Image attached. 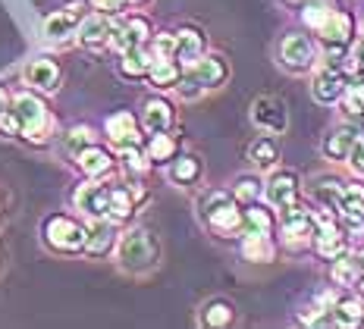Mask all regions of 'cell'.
Here are the masks:
<instances>
[{"label": "cell", "instance_id": "cell-1", "mask_svg": "<svg viewBox=\"0 0 364 329\" xmlns=\"http://www.w3.org/2000/svg\"><path fill=\"white\" fill-rule=\"evenodd\" d=\"M198 217L220 239H232V235L245 232V204L226 188L204 191L198 198Z\"/></svg>", "mask_w": 364, "mask_h": 329}, {"label": "cell", "instance_id": "cell-2", "mask_svg": "<svg viewBox=\"0 0 364 329\" xmlns=\"http://www.w3.org/2000/svg\"><path fill=\"white\" fill-rule=\"evenodd\" d=\"M117 260L126 273H148V270H154L157 260H161V244H157V239L145 226H135L119 235Z\"/></svg>", "mask_w": 364, "mask_h": 329}, {"label": "cell", "instance_id": "cell-3", "mask_svg": "<svg viewBox=\"0 0 364 329\" xmlns=\"http://www.w3.org/2000/svg\"><path fill=\"white\" fill-rule=\"evenodd\" d=\"M10 110L16 113V119H19V126H22V139H26V141L44 144V141L50 139V132H54V119L48 117V107H44L41 97L22 91L16 101H13Z\"/></svg>", "mask_w": 364, "mask_h": 329}, {"label": "cell", "instance_id": "cell-4", "mask_svg": "<svg viewBox=\"0 0 364 329\" xmlns=\"http://www.w3.org/2000/svg\"><path fill=\"white\" fill-rule=\"evenodd\" d=\"M44 242L54 251H63V254H79L88 244V226H82L73 217L57 213V217L44 220Z\"/></svg>", "mask_w": 364, "mask_h": 329}, {"label": "cell", "instance_id": "cell-5", "mask_svg": "<svg viewBox=\"0 0 364 329\" xmlns=\"http://www.w3.org/2000/svg\"><path fill=\"white\" fill-rule=\"evenodd\" d=\"M277 60L283 70L289 72H308L317 66V60H321V53H317V44L311 35H301V32H289L279 41L277 48Z\"/></svg>", "mask_w": 364, "mask_h": 329}, {"label": "cell", "instance_id": "cell-6", "mask_svg": "<svg viewBox=\"0 0 364 329\" xmlns=\"http://www.w3.org/2000/svg\"><path fill=\"white\" fill-rule=\"evenodd\" d=\"M248 117H252L257 132H264V135H283L289 129V107H286V101L279 95L255 97Z\"/></svg>", "mask_w": 364, "mask_h": 329}, {"label": "cell", "instance_id": "cell-7", "mask_svg": "<svg viewBox=\"0 0 364 329\" xmlns=\"http://www.w3.org/2000/svg\"><path fill=\"white\" fill-rule=\"evenodd\" d=\"M279 232H283V242L289 244V248L311 244L317 235V213L301 207V204H292V207H286L283 217H279Z\"/></svg>", "mask_w": 364, "mask_h": 329}, {"label": "cell", "instance_id": "cell-8", "mask_svg": "<svg viewBox=\"0 0 364 329\" xmlns=\"http://www.w3.org/2000/svg\"><path fill=\"white\" fill-rule=\"evenodd\" d=\"M299 198H301V179H299V173H292V170H273L270 179L264 182V201H267L273 210L292 207V204H299Z\"/></svg>", "mask_w": 364, "mask_h": 329}, {"label": "cell", "instance_id": "cell-9", "mask_svg": "<svg viewBox=\"0 0 364 329\" xmlns=\"http://www.w3.org/2000/svg\"><path fill=\"white\" fill-rule=\"evenodd\" d=\"M346 88H348V79H346V70H339V66H321L314 72V79H311V97L323 107L343 101Z\"/></svg>", "mask_w": 364, "mask_h": 329}, {"label": "cell", "instance_id": "cell-10", "mask_svg": "<svg viewBox=\"0 0 364 329\" xmlns=\"http://www.w3.org/2000/svg\"><path fill=\"white\" fill-rule=\"evenodd\" d=\"M110 191L113 185H101V182H85V185L75 188L73 204L91 220H110Z\"/></svg>", "mask_w": 364, "mask_h": 329}, {"label": "cell", "instance_id": "cell-11", "mask_svg": "<svg viewBox=\"0 0 364 329\" xmlns=\"http://www.w3.org/2000/svg\"><path fill=\"white\" fill-rule=\"evenodd\" d=\"M358 139H361V129L355 126V122H343V126H336L333 132L323 135L321 154L327 157V160H333V163H346Z\"/></svg>", "mask_w": 364, "mask_h": 329}, {"label": "cell", "instance_id": "cell-12", "mask_svg": "<svg viewBox=\"0 0 364 329\" xmlns=\"http://www.w3.org/2000/svg\"><path fill=\"white\" fill-rule=\"evenodd\" d=\"M151 41V22L145 16H129V19H119L113 26V35H110V48L113 50H129V48H141V44Z\"/></svg>", "mask_w": 364, "mask_h": 329}, {"label": "cell", "instance_id": "cell-13", "mask_svg": "<svg viewBox=\"0 0 364 329\" xmlns=\"http://www.w3.org/2000/svg\"><path fill=\"white\" fill-rule=\"evenodd\" d=\"M104 129H107V139L113 148H129V144H141V119H135L129 110H119V113H110L107 122H104Z\"/></svg>", "mask_w": 364, "mask_h": 329}, {"label": "cell", "instance_id": "cell-14", "mask_svg": "<svg viewBox=\"0 0 364 329\" xmlns=\"http://www.w3.org/2000/svg\"><path fill=\"white\" fill-rule=\"evenodd\" d=\"M117 22L110 19V13H95V16H85L79 22V41L85 44L88 50H104L110 48V35Z\"/></svg>", "mask_w": 364, "mask_h": 329}, {"label": "cell", "instance_id": "cell-15", "mask_svg": "<svg viewBox=\"0 0 364 329\" xmlns=\"http://www.w3.org/2000/svg\"><path fill=\"white\" fill-rule=\"evenodd\" d=\"M317 38L323 44H339V48H348L355 41V16L346 10H333L330 19L317 28Z\"/></svg>", "mask_w": 364, "mask_h": 329}, {"label": "cell", "instance_id": "cell-16", "mask_svg": "<svg viewBox=\"0 0 364 329\" xmlns=\"http://www.w3.org/2000/svg\"><path fill=\"white\" fill-rule=\"evenodd\" d=\"M82 10H85L82 4H70L66 10L50 13V16L44 19V38H48V41H66V38H70L75 28H79Z\"/></svg>", "mask_w": 364, "mask_h": 329}, {"label": "cell", "instance_id": "cell-17", "mask_svg": "<svg viewBox=\"0 0 364 329\" xmlns=\"http://www.w3.org/2000/svg\"><path fill=\"white\" fill-rule=\"evenodd\" d=\"M188 72H192L195 79H198L201 85L210 91V88H220L226 79H230V63H226L220 53H204V57Z\"/></svg>", "mask_w": 364, "mask_h": 329}, {"label": "cell", "instance_id": "cell-18", "mask_svg": "<svg viewBox=\"0 0 364 329\" xmlns=\"http://www.w3.org/2000/svg\"><path fill=\"white\" fill-rule=\"evenodd\" d=\"M330 279H333V286H339V288H358V286H364V264H361V257L358 254L336 257V260H333V266H330Z\"/></svg>", "mask_w": 364, "mask_h": 329}, {"label": "cell", "instance_id": "cell-19", "mask_svg": "<svg viewBox=\"0 0 364 329\" xmlns=\"http://www.w3.org/2000/svg\"><path fill=\"white\" fill-rule=\"evenodd\" d=\"M170 126H173V104L164 101V97H148L141 104V129L148 135H154V132H166Z\"/></svg>", "mask_w": 364, "mask_h": 329}, {"label": "cell", "instance_id": "cell-20", "mask_svg": "<svg viewBox=\"0 0 364 329\" xmlns=\"http://www.w3.org/2000/svg\"><path fill=\"white\" fill-rule=\"evenodd\" d=\"M201 57H204V35L192 26H182L176 32V60L182 63V70H192Z\"/></svg>", "mask_w": 364, "mask_h": 329}, {"label": "cell", "instance_id": "cell-21", "mask_svg": "<svg viewBox=\"0 0 364 329\" xmlns=\"http://www.w3.org/2000/svg\"><path fill=\"white\" fill-rule=\"evenodd\" d=\"M343 195H346V182L336 179V176H321V179L311 182V198H314L317 207H327V210L339 213Z\"/></svg>", "mask_w": 364, "mask_h": 329}, {"label": "cell", "instance_id": "cell-22", "mask_svg": "<svg viewBox=\"0 0 364 329\" xmlns=\"http://www.w3.org/2000/svg\"><path fill=\"white\" fill-rule=\"evenodd\" d=\"M22 75H26V82L38 91H57L60 79H63V72H60V66L54 60H32Z\"/></svg>", "mask_w": 364, "mask_h": 329}, {"label": "cell", "instance_id": "cell-23", "mask_svg": "<svg viewBox=\"0 0 364 329\" xmlns=\"http://www.w3.org/2000/svg\"><path fill=\"white\" fill-rule=\"evenodd\" d=\"M151 66H154V53H151L148 44L129 48V50L119 53V72H123L126 79H148Z\"/></svg>", "mask_w": 364, "mask_h": 329}, {"label": "cell", "instance_id": "cell-24", "mask_svg": "<svg viewBox=\"0 0 364 329\" xmlns=\"http://www.w3.org/2000/svg\"><path fill=\"white\" fill-rule=\"evenodd\" d=\"M248 163H252L255 170H261V173L277 170V163H279L277 139H273V135H261V139H255L252 144H248Z\"/></svg>", "mask_w": 364, "mask_h": 329}, {"label": "cell", "instance_id": "cell-25", "mask_svg": "<svg viewBox=\"0 0 364 329\" xmlns=\"http://www.w3.org/2000/svg\"><path fill=\"white\" fill-rule=\"evenodd\" d=\"M242 257L252 264H270L277 257V244L267 232H242Z\"/></svg>", "mask_w": 364, "mask_h": 329}, {"label": "cell", "instance_id": "cell-26", "mask_svg": "<svg viewBox=\"0 0 364 329\" xmlns=\"http://www.w3.org/2000/svg\"><path fill=\"white\" fill-rule=\"evenodd\" d=\"M117 244V229H113V220H95L88 226V244H85V254L91 257H104L107 251Z\"/></svg>", "mask_w": 364, "mask_h": 329}, {"label": "cell", "instance_id": "cell-27", "mask_svg": "<svg viewBox=\"0 0 364 329\" xmlns=\"http://www.w3.org/2000/svg\"><path fill=\"white\" fill-rule=\"evenodd\" d=\"M166 176H170V182H176V185H195V182L204 176V166L195 154H179V157L170 160Z\"/></svg>", "mask_w": 364, "mask_h": 329}, {"label": "cell", "instance_id": "cell-28", "mask_svg": "<svg viewBox=\"0 0 364 329\" xmlns=\"http://www.w3.org/2000/svg\"><path fill=\"white\" fill-rule=\"evenodd\" d=\"M75 163H79V170L88 176V179H101V176H107L113 170V154L104 148H97V144H91L85 148L79 157H75Z\"/></svg>", "mask_w": 364, "mask_h": 329}, {"label": "cell", "instance_id": "cell-29", "mask_svg": "<svg viewBox=\"0 0 364 329\" xmlns=\"http://www.w3.org/2000/svg\"><path fill=\"white\" fill-rule=\"evenodd\" d=\"M232 320H236V304H230L226 298H210L198 313V323L210 326V329H223V326H230Z\"/></svg>", "mask_w": 364, "mask_h": 329}, {"label": "cell", "instance_id": "cell-30", "mask_svg": "<svg viewBox=\"0 0 364 329\" xmlns=\"http://www.w3.org/2000/svg\"><path fill=\"white\" fill-rule=\"evenodd\" d=\"M182 75H186V70H182L179 60H154V66H151V72H148V82H151V88L166 91V88H176Z\"/></svg>", "mask_w": 364, "mask_h": 329}, {"label": "cell", "instance_id": "cell-31", "mask_svg": "<svg viewBox=\"0 0 364 329\" xmlns=\"http://www.w3.org/2000/svg\"><path fill=\"white\" fill-rule=\"evenodd\" d=\"M336 326H364V298L343 295L336 298Z\"/></svg>", "mask_w": 364, "mask_h": 329}, {"label": "cell", "instance_id": "cell-32", "mask_svg": "<svg viewBox=\"0 0 364 329\" xmlns=\"http://www.w3.org/2000/svg\"><path fill=\"white\" fill-rule=\"evenodd\" d=\"M273 229H277V217H273V207L267 204H245V232H267L273 235Z\"/></svg>", "mask_w": 364, "mask_h": 329}, {"label": "cell", "instance_id": "cell-33", "mask_svg": "<svg viewBox=\"0 0 364 329\" xmlns=\"http://www.w3.org/2000/svg\"><path fill=\"white\" fill-rule=\"evenodd\" d=\"M176 151H179V141L170 135V129H166V132H154L148 139V157H151V163H170V160L176 157Z\"/></svg>", "mask_w": 364, "mask_h": 329}, {"label": "cell", "instance_id": "cell-34", "mask_svg": "<svg viewBox=\"0 0 364 329\" xmlns=\"http://www.w3.org/2000/svg\"><path fill=\"white\" fill-rule=\"evenodd\" d=\"M135 204H139V198H135L132 188L113 185V191H110V220H113V223H119V220H129L135 213Z\"/></svg>", "mask_w": 364, "mask_h": 329}, {"label": "cell", "instance_id": "cell-35", "mask_svg": "<svg viewBox=\"0 0 364 329\" xmlns=\"http://www.w3.org/2000/svg\"><path fill=\"white\" fill-rule=\"evenodd\" d=\"M343 113L348 119H364V75H355L343 95Z\"/></svg>", "mask_w": 364, "mask_h": 329}, {"label": "cell", "instance_id": "cell-36", "mask_svg": "<svg viewBox=\"0 0 364 329\" xmlns=\"http://www.w3.org/2000/svg\"><path fill=\"white\" fill-rule=\"evenodd\" d=\"M232 195H236L242 204H255L264 198V182L257 179V176H239L236 185H232Z\"/></svg>", "mask_w": 364, "mask_h": 329}, {"label": "cell", "instance_id": "cell-37", "mask_svg": "<svg viewBox=\"0 0 364 329\" xmlns=\"http://www.w3.org/2000/svg\"><path fill=\"white\" fill-rule=\"evenodd\" d=\"M330 13H333L330 4H323V0H311L305 10H301V22H305L311 32H317V28H321L323 22L330 19Z\"/></svg>", "mask_w": 364, "mask_h": 329}, {"label": "cell", "instance_id": "cell-38", "mask_svg": "<svg viewBox=\"0 0 364 329\" xmlns=\"http://www.w3.org/2000/svg\"><path fill=\"white\" fill-rule=\"evenodd\" d=\"M119 157H123V163H126V170L129 173H148L151 170V157H148V151H141L139 144H129V148L119 151Z\"/></svg>", "mask_w": 364, "mask_h": 329}, {"label": "cell", "instance_id": "cell-39", "mask_svg": "<svg viewBox=\"0 0 364 329\" xmlns=\"http://www.w3.org/2000/svg\"><path fill=\"white\" fill-rule=\"evenodd\" d=\"M151 53L154 60H176V32H161V35H151Z\"/></svg>", "mask_w": 364, "mask_h": 329}, {"label": "cell", "instance_id": "cell-40", "mask_svg": "<svg viewBox=\"0 0 364 329\" xmlns=\"http://www.w3.org/2000/svg\"><path fill=\"white\" fill-rule=\"evenodd\" d=\"M91 139H95V135H91V129L88 126H73L70 132H66V151H70L73 157H79L82 151L85 148H91Z\"/></svg>", "mask_w": 364, "mask_h": 329}, {"label": "cell", "instance_id": "cell-41", "mask_svg": "<svg viewBox=\"0 0 364 329\" xmlns=\"http://www.w3.org/2000/svg\"><path fill=\"white\" fill-rule=\"evenodd\" d=\"M176 91H179V97H182V101H198V97H201L204 91H208V88H204L201 82H198V79H195L192 72L186 70V75H182V79H179Z\"/></svg>", "mask_w": 364, "mask_h": 329}, {"label": "cell", "instance_id": "cell-42", "mask_svg": "<svg viewBox=\"0 0 364 329\" xmlns=\"http://www.w3.org/2000/svg\"><path fill=\"white\" fill-rule=\"evenodd\" d=\"M348 70L355 75H364V38L348 44Z\"/></svg>", "mask_w": 364, "mask_h": 329}, {"label": "cell", "instance_id": "cell-43", "mask_svg": "<svg viewBox=\"0 0 364 329\" xmlns=\"http://www.w3.org/2000/svg\"><path fill=\"white\" fill-rule=\"evenodd\" d=\"M0 135H4V139H16V135H22V126H19V119L13 110L0 113Z\"/></svg>", "mask_w": 364, "mask_h": 329}, {"label": "cell", "instance_id": "cell-44", "mask_svg": "<svg viewBox=\"0 0 364 329\" xmlns=\"http://www.w3.org/2000/svg\"><path fill=\"white\" fill-rule=\"evenodd\" d=\"M346 163H348V170L358 176V179H364V135L355 141V148H352V154H348Z\"/></svg>", "mask_w": 364, "mask_h": 329}, {"label": "cell", "instance_id": "cell-45", "mask_svg": "<svg viewBox=\"0 0 364 329\" xmlns=\"http://www.w3.org/2000/svg\"><path fill=\"white\" fill-rule=\"evenodd\" d=\"M88 4L95 6L97 13H110V16H117V13L129 4V0H88Z\"/></svg>", "mask_w": 364, "mask_h": 329}, {"label": "cell", "instance_id": "cell-46", "mask_svg": "<svg viewBox=\"0 0 364 329\" xmlns=\"http://www.w3.org/2000/svg\"><path fill=\"white\" fill-rule=\"evenodd\" d=\"M6 110V97H4V91H0V113Z\"/></svg>", "mask_w": 364, "mask_h": 329}, {"label": "cell", "instance_id": "cell-47", "mask_svg": "<svg viewBox=\"0 0 364 329\" xmlns=\"http://www.w3.org/2000/svg\"><path fill=\"white\" fill-rule=\"evenodd\" d=\"M358 257H361V264H364V248H361V251H358Z\"/></svg>", "mask_w": 364, "mask_h": 329}, {"label": "cell", "instance_id": "cell-48", "mask_svg": "<svg viewBox=\"0 0 364 329\" xmlns=\"http://www.w3.org/2000/svg\"><path fill=\"white\" fill-rule=\"evenodd\" d=\"M129 4H145V0H129Z\"/></svg>", "mask_w": 364, "mask_h": 329}]
</instances>
